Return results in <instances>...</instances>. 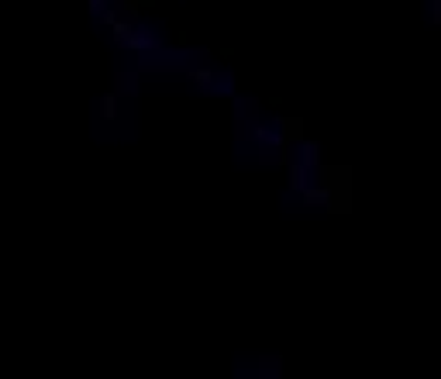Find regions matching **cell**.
I'll use <instances>...</instances> for the list:
<instances>
[{"mask_svg": "<svg viewBox=\"0 0 441 379\" xmlns=\"http://www.w3.org/2000/svg\"><path fill=\"white\" fill-rule=\"evenodd\" d=\"M155 45H159V38L149 35L145 28H134L131 38H128V49H155Z\"/></svg>", "mask_w": 441, "mask_h": 379, "instance_id": "6da1fadb", "label": "cell"}, {"mask_svg": "<svg viewBox=\"0 0 441 379\" xmlns=\"http://www.w3.org/2000/svg\"><path fill=\"white\" fill-rule=\"evenodd\" d=\"M100 117H104V121H114V117H117V97L114 93L100 97Z\"/></svg>", "mask_w": 441, "mask_h": 379, "instance_id": "7a4b0ae2", "label": "cell"}, {"mask_svg": "<svg viewBox=\"0 0 441 379\" xmlns=\"http://www.w3.org/2000/svg\"><path fill=\"white\" fill-rule=\"evenodd\" d=\"M111 28H114V41L117 45H128V38H131V24H128V21H114V24H111Z\"/></svg>", "mask_w": 441, "mask_h": 379, "instance_id": "3957f363", "label": "cell"}, {"mask_svg": "<svg viewBox=\"0 0 441 379\" xmlns=\"http://www.w3.org/2000/svg\"><path fill=\"white\" fill-rule=\"evenodd\" d=\"M190 79H197V83H200L204 90H211V83H214V73H211V69H193V73H190Z\"/></svg>", "mask_w": 441, "mask_h": 379, "instance_id": "277c9868", "label": "cell"}, {"mask_svg": "<svg viewBox=\"0 0 441 379\" xmlns=\"http://www.w3.org/2000/svg\"><path fill=\"white\" fill-rule=\"evenodd\" d=\"M324 200V190H310L307 193V204H321Z\"/></svg>", "mask_w": 441, "mask_h": 379, "instance_id": "5b68a950", "label": "cell"}, {"mask_svg": "<svg viewBox=\"0 0 441 379\" xmlns=\"http://www.w3.org/2000/svg\"><path fill=\"white\" fill-rule=\"evenodd\" d=\"M293 186H304V166H300V169H293Z\"/></svg>", "mask_w": 441, "mask_h": 379, "instance_id": "8992f818", "label": "cell"}]
</instances>
